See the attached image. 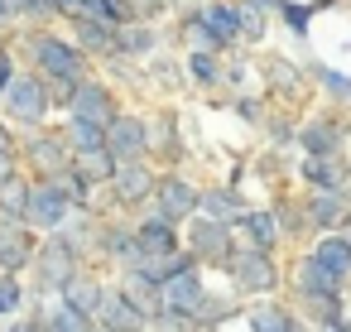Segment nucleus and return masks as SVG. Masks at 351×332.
<instances>
[{
    "label": "nucleus",
    "instance_id": "obj_5",
    "mask_svg": "<svg viewBox=\"0 0 351 332\" xmlns=\"http://www.w3.org/2000/svg\"><path fill=\"white\" fill-rule=\"evenodd\" d=\"M73 212H77V202L63 193L58 178H29V207H25V222H29L39 236L63 231Z\"/></svg>",
    "mask_w": 351,
    "mask_h": 332
},
{
    "label": "nucleus",
    "instance_id": "obj_20",
    "mask_svg": "<svg viewBox=\"0 0 351 332\" xmlns=\"http://www.w3.org/2000/svg\"><path fill=\"white\" fill-rule=\"evenodd\" d=\"M97 322H106V327H116V332H145V327H149V318H145L116 284H106V298H101V308H97Z\"/></svg>",
    "mask_w": 351,
    "mask_h": 332
},
{
    "label": "nucleus",
    "instance_id": "obj_13",
    "mask_svg": "<svg viewBox=\"0 0 351 332\" xmlns=\"http://www.w3.org/2000/svg\"><path fill=\"white\" fill-rule=\"evenodd\" d=\"M197 15H202V29H207V39H212L217 54H226V49L241 44V15H236V0H202Z\"/></svg>",
    "mask_w": 351,
    "mask_h": 332
},
{
    "label": "nucleus",
    "instance_id": "obj_36",
    "mask_svg": "<svg viewBox=\"0 0 351 332\" xmlns=\"http://www.w3.org/2000/svg\"><path fill=\"white\" fill-rule=\"evenodd\" d=\"M10 25H58L53 0H10Z\"/></svg>",
    "mask_w": 351,
    "mask_h": 332
},
{
    "label": "nucleus",
    "instance_id": "obj_26",
    "mask_svg": "<svg viewBox=\"0 0 351 332\" xmlns=\"http://www.w3.org/2000/svg\"><path fill=\"white\" fill-rule=\"evenodd\" d=\"M298 174H303L313 188H341V183H346V159H341V154H308Z\"/></svg>",
    "mask_w": 351,
    "mask_h": 332
},
{
    "label": "nucleus",
    "instance_id": "obj_34",
    "mask_svg": "<svg viewBox=\"0 0 351 332\" xmlns=\"http://www.w3.org/2000/svg\"><path fill=\"white\" fill-rule=\"evenodd\" d=\"M274 15L284 20V29H289V34L308 39V34H313V15H317V5H313V0H279Z\"/></svg>",
    "mask_w": 351,
    "mask_h": 332
},
{
    "label": "nucleus",
    "instance_id": "obj_29",
    "mask_svg": "<svg viewBox=\"0 0 351 332\" xmlns=\"http://www.w3.org/2000/svg\"><path fill=\"white\" fill-rule=\"evenodd\" d=\"M183 68H188V78H193L197 87H207V92H212V87H221V73H226L217 49H188Z\"/></svg>",
    "mask_w": 351,
    "mask_h": 332
},
{
    "label": "nucleus",
    "instance_id": "obj_40",
    "mask_svg": "<svg viewBox=\"0 0 351 332\" xmlns=\"http://www.w3.org/2000/svg\"><path fill=\"white\" fill-rule=\"evenodd\" d=\"M250 332H298V322L279 308H260V313H250Z\"/></svg>",
    "mask_w": 351,
    "mask_h": 332
},
{
    "label": "nucleus",
    "instance_id": "obj_16",
    "mask_svg": "<svg viewBox=\"0 0 351 332\" xmlns=\"http://www.w3.org/2000/svg\"><path fill=\"white\" fill-rule=\"evenodd\" d=\"M135 246H140V260H154V255H173L183 241H178V226L164 222V217H140L135 222Z\"/></svg>",
    "mask_w": 351,
    "mask_h": 332
},
{
    "label": "nucleus",
    "instance_id": "obj_9",
    "mask_svg": "<svg viewBox=\"0 0 351 332\" xmlns=\"http://www.w3.org/2000/svg\"><path fill=\"white\" fill-rule=\"evenodd\" d=\"M121 111V97H116V87L106 82V78H82L77 87H73V102H68V111L63 116H87V121H101V126H111V116Z\"/></svg>",
    "mask_w": 351,
    "mask_h": 332
},
{
    "label": "nucleus",
    "instance_id": "obj_17",
    "mask_svg": "<svg viewBox=\"0 0 351 332\" xmlns=\"http://www.w3.org/2000/svg\"><path fill=\"white\" fill-rule=\"evenodd\" d=\"M226 265H231V274H236L241 289H274V279H279L269 250H255V246H250V250H231Z\"/></svg>",
    "mask_w": 351,
    "mask_h": 332
},
{
    "label": "nucleus",
    "instance_id": "obj_43",
    "mask_svg": "<svg viewBox=\"0 0 351 332\" xmlns=\"http://www.w3.org/2000/svg\"><path fill=\"white\" fill-rule=\"evenodd\" d=\"M20 73V54H15V44L10 39H0V92L10 87V78Z\"/></svg>",
    "mask_w": 351,
    "mask_h": 332
},
{
    "label": "nucleus",
    "instance_id": "obj_21",
    "mask_svg": "<svg viewBox=\"0 0 351 332\" xmlns=\"http://www.w3.org/2000/svg\"><path fill=\"white\" fill-rule=\"evenodd\" d=\"M34 308H39V322H44V332H92V322H97V318L77 313L73 303H63L58 294H44V298H34Z\"/></svg>",
    "mask_w": 351,
    "mask_h": 332
},
{
    "label": "nucleus",
    "instance_id": "obj_27",
    "mask_svg": "<svg viewBox=\"0 0 351 332\" xmlns=\"http://www.w3.org/2000/svg\"><path fill=\"white\" fill-rule=\"evenodd\" d=\"M346 212L351 207H346L341 188H313V202H308V222L313 226H341Z\"/></svg>",
    "mask_w": 351,
    "mask_h": 332
},
{
    "label": "nucleus",
    "instance_id": "obj_44",
    "mask_svg": "<svg viewBox=\"0 0 351 332\" xmlns=\"http://www.w3.org/2000/svg\"><path fill=\"white\" fill-rule=\"evenodd\" d=\"M231 111H236L245 126H255V121H260V102H255V97H236V102H231Z\"/></svg>",
    "mask_w": 351,
    "mask_h": 332
},
{
    "label": "nucleus",
    "instance_id": "obj_41",
    "mask_svg": "<svg viewBox=\"0 0 351 332\" xmlns=\"http://www.w3.org/2000/svg\"><path fill=\"white\" fill-rule=\"evenodd\" d=\"M265 73H269V82H274V92H279V87H289V92H298V87H303V78H298V68H289L284 58H269V63H265Z\"/></svg>",
    "mask_w": 351,
    "mask_h": 332
},
{
    "label": "nucleus",
    "instance_id": "obj_45",
    "mask_svg": "<svg viewBox=\"0 0 351 332\" xmlns=\"http://www.w3.org/2000/svg\"><path fill=\"white\" fill-rule=\"evenodd\" d=\"M73 10H77V0H53V15H58V25H63Z\"/></svg>",
    "mask_w": 351,
    "mask_h": 332
},
{
    "label": "nucleus",
    "instance_id": "obj_39",
    "mask_svg": "<svg viewBox=\"0 0 351 332\" xmlns=\"http://www.w3.org/2000/svg\"><path fill=\"white\" fill-rule=\"evenodd\" d=\"M236 15H241V39H250V44H260L265 39V5H255V0H236Z\"/></svg>",
    "mask_w": 351,
    "mask_h": 332
},
{
    "label": "nucleus",
    "instance_id": "obj_1",
    "mask_svg": "<svg viewBox=\"0 0 351 332\" xmlns=\"http://www.w3.org/2000/svg\"><path fill=\"white\" fill-rule=\"evenodd\" d=\"M20 54V68H34L44 82H82L97 73V63L73 44L68 29L58 25H10L5 34Z\"/></svg>",
    "mask_w": 351,
    "mask_h": 332
},
{
    "label": "nucleus",
    "instance_id": "obj_30",
    "mask_svg": "<svg viewBox=\"0 0 351 332\" xmlns=\"http://www.w3.org/2000/svg\"><path fill=\"white\" fill-rule=\"evenodd\" d=\"M236 226H241V231L250 236V246H255V250H269V246L279 241V217H274V212H265V207L245 212V217H241Z\"/></svg>",
    "mask_w": 351,
    "mask_h": 332
},
{
    "label": "nucleus",
    "instance_id": "obj_14",
    "mask_svg": "<svg viewBox=\"0 0 351 332\" xmlns=\"http://www.w3.org/2000/svg\"><path fill=\"white\" fill-rule=\"evenodd\" d=\"M164 44L159 25L154 20H130L116 29V63H140V58H154Z\"/></svg>",
    "mask_w": 351,
    "mask_h": 332
},
{
    "label": "nucleus",
    "instance_id": "obj_37",
    "mask_svg": "<svg viewBox=\"0 0 351 332\" xmlns=\"http://www.w3.org/2000/svg\"><path fill=\"white\" fill-rule=\"evenodd\" d=\"M313 255H317V260H322V265H327V270H337V274H341V279H346V274H351V246H346V241H341V236H322V241H317V250H313Z\"/></svg>",
    "mask_w": 351,
    "mask_h": 332
},
{
    "label": "nucleus",
    "instance_id": "obj_32",
    "mask_svg": "<svg viewBox=\"0 0 351 332\" xmlns=\"http://www.w3.org/2000/svg\"><path fill=\"white\" fill-rule=\"evenodd\" d=\"M73 169L92 183V188H106L111 174H116V154L111 150H92V154H73Z\"/></svg>",
    "mask_w": 351,
    "mask_h": 332
},
{
    "label": "nucleus",
    "instance_id": "obj_25",
    "mask_svg": "<svg viewBox=\"0 0 351 332\" xmlns=\"http://www.w3.org/2000/svg\"><path fill=\"white\" fill-rule=\"evenodd\" d=\"M298 289L313 294V298H337V294H341V274L327 270L317 255H308V260L298 265Z\"/></svg>",
    "mask_w": 351,
    "mask_h": 332
},
{
    "label": "nucleus",
    "instance_id": "obj_15",
    "mask_svg": "<svg viewBox=\"0 0 351 332\" xmlns=\"http://www.w3.org/2000/svg\"><path fill=\"white\" fill-rule=\"evenodd\" d=\"M159 294H164V308H173V313H197L202 308V298H207V289H202V274H197V265H188V270H178V274H169L164 284H159Z\"/></svg>",
    "mask_w": 351,
    "mask_h": 332
},
{
    "label": "nucleus",
    "instance_id": "obj_33",
    "mask_svg": "<svg viewBox=\"0 0 351 332\" xmlns=\"http://www.w3.org/2000/svg\"><path fill=\"white\" fill-rule=\"evenodd\" d=\"M73 15H92V20H101V25H130L135 20V10H130V0H77V10Z\"/></svg>",
    "mask_w": 351,
    "mask_h": 332
},
{
    "label": "nucleus",
    "instance_id": "obj_18",
    "mask_svg": "<svg viewBox=\"0 0 351 332\" xmlns=\"http://www.w3.org/2000/svg\"><path fill=\"white\" fill-rule=\"evenodd\" d=\"M298 145H303V154H341V145H346V121H337V116H313V121L298 130Z\"/></svg>",
    "mask_w": 351,
    "mask_h": 332
},
{
    "label": "nucleus",
    "instance_id": "obj_10",
    "mask_svg": "<svg viewBox=\"0 0 351 332\" xmlns=\"http://www.w3.org/2000/svg\"><path fill=\"white\" fill-rule=\"evenodd\" d=\"M188 250L197 260H212V265H226L231 260V226L226 222H212L202 212L188 217Z\"/></svg>",
    "mask_w": 351,
    "mask_h": 332
},
{
    "label": "nucleus",
    "instance_id": "obj_22",
    "mask_svg": "<svg viewBox=\"0 0 351 332\" xmlns=\"http://www.w3.org/2000/svg\"><path fill=\"white\" fill-rule=\"evenodd\" d=\"M197 212L202 217H212V222H226V226H236L250 207H245V198L226 183V188H197Z\"/></svg>",
    "mask_w": 351,
    "mask_h": 332
},
{
    "label": "nucleus",
    "instance_id": "obj_19",
    "mask_svg": "<svg viewBox=\"0 0 351 332\" xmlns=\"http://www.w3.org/2000/svg\"><path fill=\"white\" fill-rule=\"evenodd\" d=\"M58 298H63V303H73L77 313L97 318V308H101V298H106V284H101V274H97V270H87V265H82V270L58 289Z\"/></svg>",
    "mask_w": 351,
    "mask_h": 332
},
{
    "label": "nucleus",
    "instance_id": "obj_31",
    "mask_svg": "<svg viewBox=\"0 0 351 332\" xmlns=\"http://www.w3.org/2000/svg\"><path fill=\"white\" fill-rule=\"evenodd\" d=\"M149 154H164V159H178L183 145H178V116L164 111L159 121H149Z\"/></svg>",
    "mask_w": 351,
    "mask_h": 332
},
{
    "label": "nucleus",
    "instance_id": "obj_24",
    "mask_svg": "<svg viewBox=\"0 0 351 332\" xmlns=\"http://www.w3.org/2000/svg\"><path fill=\"white\" fill-rule=\"evenodd\" d=\"M58 130H63V140H68L73 154L106 150V126H101V121H87V116H58Z\"/></svg>",
    "mask_w": 351,
    "mask_h": 332
},
{
    "label": "nucleus",
    "instance_id": "obj_47",
    "mask_svg": "<svg viewBox=\"0 0 351 332\" xmlns=\"http://www.w3.org/2000/svg\"><path fill=\"white\" fill-rule=\"evenodd\" d=\"M5 34H10V15H5V10H0V39H5Z\"/></svg>",
    "mask_w": 351,
    "mask_h": 332
},
{
    "label": "nucleus",
    "instance_id": "obj_12",
    "mask_svg": "<svg viewBox=\"0 0 351 332\" xmlns=\"http://www.w3.org/2000/svg\"><path fill=\"white\" fill-rule=\"evenodd\" d=\"M34 250H39V231L29 222H0V270L25 274L34 265Z\"/></svg>",
    "mask_w": 351,
    "mask_h": 332
},
{
    "label": "nucleus",
    "instance_id": "obj_35",
    "mask_svg": "<svg viewBox=\"0 0 351 332\" xmlns=\"http://www.w3.org/2000/svg\"><path fill=\"white\" fill-rule=\"evenodd\" d=\"M29 308V284L25 274H10V270H0V318H15Z\"/></svg>",
    "mask_w": 351,
    "mask_h": 332
},
{
    "label": "nucleus",
    "instance_id": "obj_3",
    "mask_svg": "<svg viewBox=\"0 0 351 332\" xmlns=\"http://www.w3.org/2000/svg\"><path fill=\"white\" fill-rule=\"evenodd\" d=\"M0 116H5L15 130H34V126H49V121H58L49 82H44L34 68H20V73L10 78V87L0 92Z\"/></svg>",
    "mask_w": 351,
    "mask_h": 332
},
{
    "label": "nucleus",
    "instance_id": "obj_6",
    "mask_svg": "<svg viewBox=\"0 0 351 332\" xmlns=\"http://www.w3.org/2000/svg\"><path fill=\"white\" fill-rule=\"evenodd\" d=\"M154 183H159V174L149 169V159H121L106 193H111L116 207H145L154 198Z\"/></svg>",
    "mask_w": 351,
    "mask_h": 332
},
{
    "label": "nucleus",
    "instance_id": "obj_2",
    "mask_svg": "<svg viewBox=\"0 0 351 332\" xmlns=\"http://www.w3.org/2000/svg\"><path fill=\"white\" fill-rule=\"evenodd\" d=\"M87 265V250L73 246L63 231H49L39 236V250H34V265L25 270V284H29V298H44V294H58L77 270Z\"/></svg>",
    "mask_w": 351,
    "mask_h": 332
},
{
    "label": "nucleus",
    "instance_id": "obj_8",
    "mask_svg": "<svg viewBox=\"0 0 351 332\" xmlns=\"http://www.w3.org/2000/svg\"><path fill=\"white\" fill-rule=\"evenodd\" d=\"M149 212L164 217V222H173V226H183V222L197 212V188H193L183 174H159L154 198H149Z\"/></svg>",
    "mask_w": 351,
    "mask_h": 332
},
{
    "label": "nucleus",
    "instance_id": "obj_46",
    "mask_svg": "<svg viewBox=\"0 0 351 332\" xmlns=\"http://www.w3.org/2000/svg\"><path fill=\"white\" fill-rule=\"evenodd\" d=\"M341 241H346V246H351V212H346V217H341Z\"/></svg>",
    "mask_w": 351,
    "mask_h": 332
},
{
    "label": "nucleus",
    "instance_id": "obj_4",
    "mask_svg": "<svg viewBox=\"0 0 351 332\" xmlns=\"http://www.w3.org/2000/svg\"><path fill=\"white\" fill-rule=\"evenodd\" d=\"M68 164H73V150H68L58 121L34 126V130H20V169H25L29 178H53V174H63Z\"/></svg>",
    "mask_w": 351,
    "mask_h": 332
},
{
    "label": "nucleus",
    "instance_id": "obj_28",
    "mask_svg": "<svg viewBox=\"0 0 351 332\" xmlns=\"http://www.w3.org/2000/svg\"><path fill=\"white\" fill-rule=\"evenodd\" d=\"M25 207H29V174H10L0 183V222H25Z\"/></svg>",
    "mask_w": 351,
    "mask_h": 332
},
{
    "label": "nucleus",
    "instance_id": "obj_23",
    "mask_svg": "<svg viewBox=\"0 0 351 332\" xmlns=\"http://www.w3.org/2000/svg\"><path fill=\"white\" fill-rule=\"evenodd\" d=\"M116 289H121V294H125V298H130V303H135L145 318H154V313L164 308L159 279H154V274H145L140 265H125V274H121V284H116Z\"/></svg>",
    "mask_w": 351,
    "mask_h": 332
},
{
    "label": "nucleus",
    "instance_id": "obj_7",
    "mask_svg": "<svg viewBox=\"0 0 351 332\" xmlns=\"http://www.w3.org/2000/svg\"><path fill=\"white\" fill-rule=\"evenodd\" d=\"M106 150L116 154V164L121 159H149V116L121 106L106 126Z\"/></svg>",
    "mask_w": 351,
    "mask_h": 332
},
{
    "label": "nucleus",
    "instance_id": "obj_11",
    "mask_svg": "<svg viewBox=\"0 0 351 332\" xmlns=\"http://www.w3.org/2000/svg\"><path fill=\"white\" fill-rule=\"evenodd\" d=\"M63 25H68L73 44H77L92 63H116V25H101V20H92V15H68Z\"/></svg>",
    "mask_w": 351,
    "mask_h": 332
},
{
    "label": "nucleus",
    "instance_id": "obj_42",
    "mask_svg": "<svg viewBox=\"0 0 351 332\" xmlns=\"http://www.w3.org/2000/svg\"><path fill=\"white\" fill-rule=\"evenodd\" d=\"M0 332H44L34 298H29V308H25V313H15V318H0Z\"/></svg>",
    "mask_w": 351,
    "mask_h": 332
},
{
    "label": "nucleus",
    "instance_id": "obj_38",
    "mask_svg": "<svg viewBox=\"0 0 351 332\" xmlns=\"http://www.w3.org/2000/svg\"><path fill=\"white\" fill-rule=\"evenodd\" d=\"M313 78H317V87L332 97V102H351V78L341 73V68H327V63H313Z\"/></svg>",
    "mask_w": 351,
    "mask_h": 332
}]
</instances>
